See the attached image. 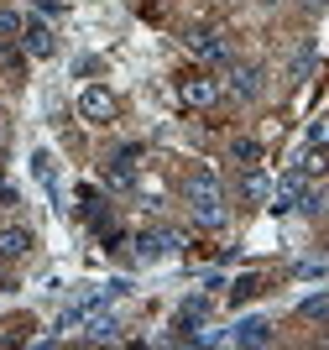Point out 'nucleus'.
<instances>
[{"mask_svg": "<svg viewBox=\"0 0 329 350\" xmlns=\"http://www.w3.org/2000/svg\"><path fill=\"white\" fill-rule=\"evenodd\" d=\"M183 204H188V215L199 219L204 230H220L225 225V189H220V178L215 173H194L183 183Z\"/></svg>", "mask_w": 329, "mask_h": 350, "instance_id": "f257e3e1", "label": "nucleus"}, {"mask_svg": "<svg viewBox=\"0 0 329 350\" xmlns=\"http://www.w3.org/2000/svg\"><path fill=\"white\" fill-rule=\"evenodd\" d=\"M21 31H27V37H21V47H27L31 58H53V53H57L53 27H42V21H21Z\"/></svg>", "mask_w": 329, "mask_h": 350, "instance_id": "6e6552de", "label": "nucleus"}, {"mask_svg": "<svg viewBox=\"0 0 329 350\" xmlns=\"http://www.w3.org/2000/svg\"><path fill=\"white\" fill-rule=\"evenodd\" d=\"M16 31H21V16H16V11H0V37H16Z\"/></svg>", "mask_w": 329, "mask_h": 350, "instance_id": "f3484780", "label": "nucleus"}, {"mask_svg": "<svg viewBox=\"0 0 329 350\" xmlns=\"http://www.w3.org/2000/svg\"><path fill=\"white\" fill-rule=\"evenodd\" d=\"M31 162H37V178H42L47 189H53V157H47V152H37V157H31Z\"/></svg>", "mask_w": 329, "mask_h": 350, "instance_id": "a211bd4d", "label": "nucleus"}, {"mask_svg": "<svg viewBox=\"0 0 329 350\" xmlns=\"http://www.w3.org/2000/svg\"><path fill=\"white\" fill-rule=\"evenodd\" d=\"M27 251H31V230L27 225H5V230H0V256H5V262L27 256Z\"/></svg>", "mask_w": 329, "mask_h": 350, "instance_id": "9d476101", "label": "nucleus"}, {"mask_svg": "<svg viewBox=\"0 0 329 350\" xmlns=\"http://www.w3.org/2000/svg\"><path fill=\"white\" fill-rule=\"evenodd\" d=\"M225 340L230 345H272V324L251 314V319H235V329H225Z\"/></svg>", "mask_w": 329, "mask_h": 350, "instance_id": "423d86ee", "label": "nucleus"}, {"mask_svg": "<svg viewBox=\"0 0 329 350\" xmlns=\"http://www.w3.org/2000/svg\"><path fill=\"white\" fill-rule=\"evenodd\" d=\"M84 340H94V345H100V340H120V324H115L110 314H89L84 319Z\"/></svg>", "mask_w": 329, "mask_h": 350, "instance_id": "ddd939ff", "label": "nucleus"}, {"mask_svg": "<svg viewBox=\"0 0 329 350\" xmlns=\"http://www.w3.org/2000/svg\"><path fill=\"white\" fill-rule=\"evenodd\" d=\"M204 314H209V298H188V304L178 308V319H172V324H178V335L194 340V324H204Z\"/></svg>", "mask_w": 329, "mask_h": 350, "instance_id": "9b49d317", "label": "nucleus"}, {"mask_svg": "<svg viewBox=\"0 0 329 350\" xmlns=\"http://www.w3.org/2000/svg\"><path fill=\"white\" fill-rule=\"evenodd\" d=\"M241 199H251V204H267V199H272V178L261 173L256 162L241 173Z\"/></svg>", "mask_w": 329, "mask_h": 350, "instance_id": "1a4fd4ad", "label": "nucleus"}, {"mask_svg": "<svg viewBox=\"0 0 329 350\" xmlns=\"http://www.w3.org/2000/svg\"><path fill=\"white\" fill-rule=\"evenodd\" d=\"M256 288H261L256 278H241V282H235V304H241V298H251V293H256Z\"/></svg>", "mask_w": 329, "mask_h": 350, "instance_id": "aec40b11", "label": "nucleus"}, {"mask_svg": "<svg viewBox=\"0 0 329 350\" xmlns=\"http://www.w3.org/2000/svg\"><path fill=\"white\" fill-rule=\"evenodd\" d=\"M230 94L256 100V94H261V68H251V63H246V68H235V73H230Z\"/></svg>", "mask_w": 329, "mask_h": 350, "instance_id": "f8f14e48", "label": "nucleus"}, {"mask_svg": "<svg viewBox=\"0 0 329 350\" xmlns=\"http://www.w3.org/2000/svg\"><path fill=\"white\" fill-rule=\"evenodd\" d=\"M303 178H308L303 167H287V173L272 183V199H267V204H272L277 215H282V209H298V199H303Z\"/></svg>", "mask_w": 329, "mask_h": 350, "instance_id": "20e7f679", "label": "nucleus"}, {"mask_svg": "<svg viewBox=\"0 0 329 350\" xmlns=\"http://www.w3.org/2000/svg\"><path fill=\"white\" fill-rule=\"evenodd\" d=\"M298 314L303 319H319V324H329V293H308L298 304Z\"/></svg>", "mask_w": 329, "mask_h": 350, "instance_id": "2eb2a0df", "label": "nucleus"}, {"mask_svg": "<svg viewBox=\"0 0 329 350\" xmlns=\"http://www.w3.org/2000/svg\"><path fill=\"white\" fill-rule=\"evenodd\" d=\"M188 53L204 63H230V42H225V31H194L188 37Z\"/></svg>", "mask_w": 329, "mask_h": 350, "instance_id": "39448f33", "label": "nucleus"}, {"mask_svg": "<svg viewBox=\"0 0 329 350\" xmlns=\"http://www.w3.org/2000/svg\"><path fill=\"white\" fill-rule=\"evenodd\" d=\"M178 94H183V105L204 110V105H215L220 94H225V84H220V79H183V84H178Z\"/></svg>", "mask_w": 329, "mask_h": 350, "instance_id": "0eeeda50", "label": "nucleus"}, {"mask_svg": "<svg viewBox=\"0 0 329 350\" xmlns=\"http://www.w3.org/2000/svg\"><path fill=\"white\" fill-rule=\"evenodd\" d=\"M308 68H314V53H298V58H293V79H303Z\"/></svg>", "mask_w": 329, "mask_h": 350, "instance_id": "6ab92c4d", "label": "nucleus"}, {"mask_svg": "<svg viewBox=\"0 0 329 350\" xmlns=\"http://www.w3.org/2000/svg\"><path fill=\"white\" fill-rule=\"evenodd\" d=\"M79 116H84L89 126H110L115 120V94L105 84H89L84 94H79Z\"/></svg>", "mask_w": 329, "mask_h": 350, "instance_id": "f03ea898", "label": "nucleus"}, {"mask_svg": "<svg viewBox=\"0 0 329 350\" xmlns=\"http://www.w3.org/2000/svg\"><path fill=\"white\" fill-rule=\"evenodd\" d=\"M230 162H241V167L261 162V142H251V136H235V142H230Z\"/></svg>", "mask_w": 329, "mask_h": 350, "instance_id": "4468645a", "label": "nucleus"}, {"mask_svg": "<svg viewBox=\"0 0 329 350\" xmlns=\"http://www.w3.org/2000/svg\"><path fill=\"white\" fill-rule=\"evenodd\" d=\"M172 251H183V235L178 230H142L136 235V256H142V262H162Z\"/></svg>", "mask_w": 329, "mask_h": 350, "instance_id": "7ed1b4c3", "label": "nucleus"}, {"mask_svg": "<svg viewBox=\"0 0 329 350\" xmlns=\"http://www.w3.org/2000/svg\"><path fill=\"white\" fill-rule=\"evenodd\" d=\"M308 146L329 152V120H314V126H308Z\"/></svg>", "mask_w": 329, "mask_h": 350, "instance_id": "dca6fc26", "label": "nucleus"}]
</instances>
